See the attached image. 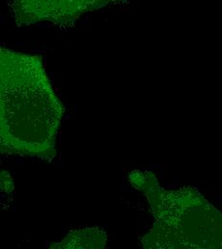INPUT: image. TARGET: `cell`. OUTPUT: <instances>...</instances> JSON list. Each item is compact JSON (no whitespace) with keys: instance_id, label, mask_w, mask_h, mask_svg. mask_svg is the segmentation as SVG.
I'll return each mask as SVG.
<instances>
[{"instance_id":"obj_2","label":"cell","mask_w":222,"mask_h":249,"mask_svg":"<svg viewBox=\"0 0 222 249\" xmlns=\"http://www.w3.org/2000/svg\"><path fill=\"white\" fill-rule=\"evenodd\" d=\"M122 0H10L18 25L38 22L69 24L82 16Z\"/></svg>"},{"instance_id":"obj_1","label":"cell","mask_w":222,"mask_h":249,"mask_svg":"<svg viewBox=\"0 0 222 249\" xmlns=\"http://www.w3.org/2000/svg\"><path fill=\"white\" fill-rule=\"evenodd\" d=\"M1 152L52 158L64 108L37 56L1 48Z\"/></svg>"}]
</instances>
